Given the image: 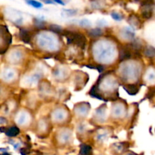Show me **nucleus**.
Returning <instances> with one entry per match:
<instances>
[{"instance_id": "1", "label": "nucleus", "mask_w": 155, "mask_h": 155, "mask_svg": "<svg viewBox=\"0 0 155 155\" xmlns=\"http://www.w3.org/2000/svg\"><path fill=\"white\" fill-rule=\"evenodd\" d=\"M64 36L68 39V43H74L82 48L86 45V39L80 33L67 31L64 33Z\"/></svg>"}, {"instance_id": "2", "label": "nucleus", "mask_w": 155, "mask_h": 155, "mask_svg": "<svg viewBox=\"0 0 155 155\" xmlns=\"http://www.w3.org/2000/svg\"><path fill=\"white\" fill-rule=\"evenodd\" d=\"M19 129L17 128L16 127H12L6 130L5 134L8 136H16L17 135L19 134Z\"/></svg>"}, {"instance_id": "3", "label": "nucleus", "mask_w": 155, "mask_h": 155, "mask_svg": "<svg viewBox=\"0 0 155 155\" xmlns=\"http://www.w3.org/2000/svg\"><path fill=\"white\" fill-rule=\"evenodd\" d=\"M20 36H21V39H22L24 42H26V43H28V42H30V35H29L28 32H27L26 30H21V33H20Z\"/></svg>"}, {"instance_id": "4", "label": "nucleus", "mask_w": 155, "mask_h": 155, "mask_svg": "<svg viewBox=\"0 0 155 155\" xmlns=\"http://www.w3.org/2000/svg\"><path fill=\"white\" fill-rule=\"evenodd\" d=\"M91 151H92V148L89 145H83L81 146V150H80V153L83 155H89L90 154Z\"/></svg>"}, {"instance_id": "5", "label": "nucleus", "mask_w": 155, "mask_h": 155, "mask_svg": "<svg viewBox=\"0 0 155 155\" xmlns=\"http://www.w3.org/2000/svg\"><path fill=\"white\" fill-rule=\"evenodd\" d=\"M124 89L127 90V92H128L130 95H135V94L137 93L138 89L135 86H128L127 87L124 86Z\"/></svg>"}, {"instance_id": "6", "label": "nucleus", "mask_w": 155, "mask_h": 155, "mask_svg": "<svg viewBox=\"0 0 155 155\" xmlns=\"http://www.w3.org/2000/svg\"><path fill=\"white\" fill-rule=\"evenodd\" d=\"M131 56V53L128 49H123L120 51V59L124 60V59H127L130 58Z\"/></svg>"}, {"instance_id": "7", "label": "nucleus", "mask_w": 155, "mask_h": 155, "mask_svg": "<svg viewBox=\"0 0 155 155\" xmlns=\"http://www.w3.org/2000/svg\"><path fill=\"white\" fill-rule=\"evenodd\" d=\"M101 31L99 29H94V30H92L90 32H89V35L93 37H95V36H98L100 35H101Z\"/></svg>"}, {"instance_id": "8", "label": "nucleus", "mask_w": 155, "mask_h": 155, "mask_svg": "<svg viewBox=\"0 0 155 155\" xmlns=\"http://www.w3.org/2000/svg\"><path fill=\"white\" fill-rule=\"evenodd\" d=\"M145 54L148 57H153L155 54V49L152 47H150V48H147V50L145 51Z\"/></svg>"}, {"instance_id": "9", "label": "nucleus", "mask_w": 155, "mask_h": 155, "mask_svg": "<svg viewBox=\"0 0 155 155\" xmlns=\"http://www.w3.org/2000/svg\"><path fill=\"white\" fill-rule=\"evenodd\" d=\"M27 3H28L29 5H31L34 8H39L42 7V4H41L40 2H36V1H27Z\"/></svg>"}, {"instance_id": "10", "label": "nucleus", "mask_w": 155, "mask_h": 155, "mask_svg": "<svg viewBox=\"0 0 155 155\" xmlns=\"http://www.w3.org/2000/svg\"><path fill=\"white\" fill-rule=\"evenodd\" d=\"M50 29H51V30L56 32V33H58V32L61 31V28L59 26H57V25L50 26Z\"/></svg>"}, {"instance_id": "11", "label": "nucleus", "mask_w": 155, "mask_h": 155, "mask_svg": "<svg viewBox=\"0 0 155 155\" xmlns=\"http://www.w3.org/2000/svg\"><path fill=\"white\" fill-rule=\"evenodd\" d=\"M111 15L114 19L117 20V21H120V20H122V16L120 14L117 13V12H114V13H112Z\"/></svg>"}, {"instance_id": "12", "label": "nucleus", "mask_w": 155, "mask_h": 155, "mask_svg": "<svg viewBox=\"0 0 155 155\" xmlns=\"http://www.w3.org/2000/svg\"><path fill=\"white\" fill-rule=\"evenodd\" d=\"M55 2H57V3H59V4H61V5L64 4V3L63 2H61V1H55Z\"/></svg>"}, {"instance_id": "13", "label": "nucleus", "mask_w": 155, "mask_h": 155, "mask_svg": "<svg viewBox=\"0 0 155 155\" xmlns=\"http://www.w3.org/2000/svg\"><path fill=\"white\" fill-rule=\"evenodd\" d=\"M2 155H10V154H7V153H4V154H3Z\"/></svg>"}]
</instances>
